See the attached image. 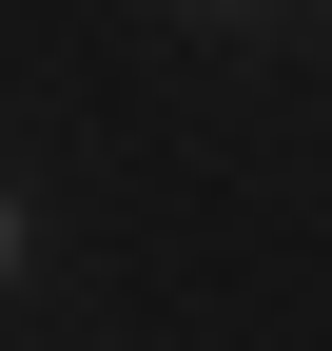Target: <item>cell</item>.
<instances>
[{"mask_svg":"<svg viewBox=\"0 0 332 351\" xmlns=\"http://www.w3.org/2000/svg\"><path fill=\"white\" fill-rule=\"evenodd\" d=\"M20 254H39V234H20V195H0V293H20Z\"/></svg>","mask_w":332,"mask_h":351,"instance_id":"6da1fadb","label":"cell"}]
</instances>
